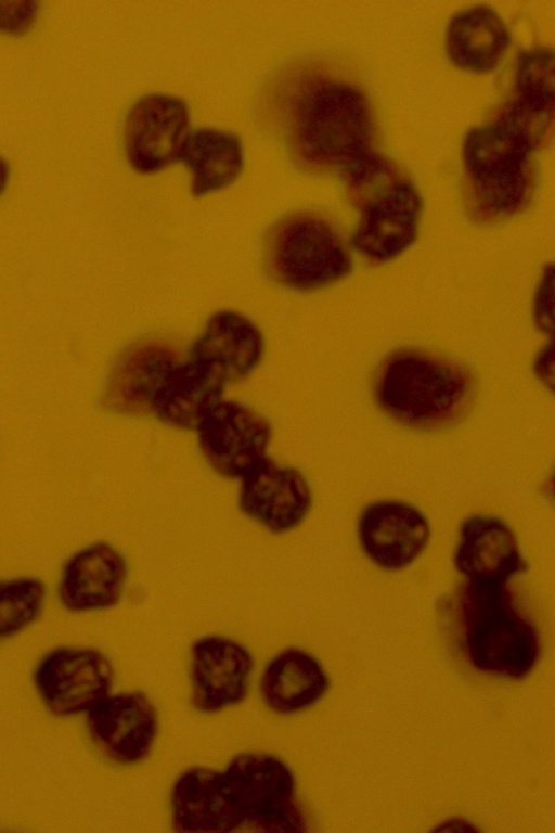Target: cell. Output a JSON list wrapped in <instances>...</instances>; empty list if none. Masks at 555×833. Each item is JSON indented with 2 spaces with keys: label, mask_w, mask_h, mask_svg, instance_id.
<instances>
[{
  "label": "cell",
  "mask_w": 555,
  "mask_h": 833,
  "mask_svg": "<svg viewBox=\"0 0 555 833\" xmlns=\"http://www.w3.org/2000/svg\"><path fill=\"white\" fill-rule=\"evenodd\" d=\"M171 826L178 832H305L307 820L295 777L279 757L234 756L223 771L192 767L170 793Z\"/></svg>",
  "instance_id": "1"
},
{
  "label": "cell",
  "mask_w": 555,
  "mask_h": 833,
  "mask_svg": "<svg viewBox=\"0 0 555 833\" xmlns=\"http://www.w3.org/2000/svg\"><path fill=\"white\" fill-rule=\"evenodd\" d=\"M269 98L285 148L299 166L343 171L370 151V102L345 79L313 66H293L276 77Z\"/></svg>",
  "instance_id": "2"
},
{
  "label": "cell",
  "mask_w": 555,
  "mask_h": 833,
  "mask_svg": "<svg viewBox=\"0 0 555 833\" xmlns=\"http://www.w3.org/2000/svg\"><path fill=\"white\" fill-rule=\"evenodd\" d=\"M378 407L413 430L438 431L466 415L475 380L464 366L420 348H400L379 364L374 380Z\"/></svg>",
  "instance_id": "3"
},
{
  "label": "cell",
  "mask_w": 555,
  "mask_h": 833,
  "mask_svg": "<svg viewBox=\"0 0 555 833\" xmlns=\"http://www.w3.org/2000/svg\"><path fill=\"white\" fill-rule=\"evenodd\" d=\"M452 607L464 653L475 669L516 680L533 669L540 655L539 633L507 582L465 579Z\"/></svg>",
  "instance_id": "4"
},
{
  "label": "cell",
  "mask_w": 555,
  "mask_h": 833,
  "mask_svg": "<svg viewBox=\"0 0 555 833\" xmlns=\"http://www.w3.org/2000/svg\"><path fill=\"white\" fill-rule=\"evenodd\" d=\"M343 174L359 212L351 245L372 265L393 260L417 236L423 204L416 188L389 158L371 150Z\"/></svg>",
  "instance_id": "5"
},
{
  "label": "cell",
  "mask_w": 555,
  "mask_h": 833,
  "mask_svg": "<svg viewBox=\"0 0 555 833\" xmlns=\"http://www.w3.org/2000/svg\"><path fill=\"white\" fill-rule=\"evenodd\" d=\"M532 141L499 119L472 128L463 144L466 207L482 225L527 208L533 193Z\"/></svg>",
  "instance_id": "6"
},
{
  "label": "cell",
  "mask_w": 555,
  "mask_h": 833,
  "mask_svg": "<svg viewBox=\"0 0 555 833\" xmlns=\"http://www.w3.org/2000/svg\"><path fill=\"white\" fill-rule=\"evenodd\" d=\"M269 277L296 292H312L347 278L352 258L336 228L310 212L283 216L264 242Z\"/></svg>",
  "instance_id": "7"
},
{
  "label": "cell",
  "mask_w": 555,
  "mask_h": 833,
  "mask_svg": "<svg viewBox=\"0 0 555 833\" xmlns=\"http://www.w3.org/2000/svg\"><path fill=\"white\" fill-rule=\"evenodd\" d=\"M36 691L57 717L88 713L108 695L113 668L98 650L62 646L48 652L34 672Z\"/></svg>",
  "instance_id": "8"
},
{
  "label": "cell",
  "mask_w": 555,
  "mask_h": 833,
  "mask_svg": "<svg viewBox=\"0 0 555 833\" xmlns=\"http://www.w3.org/2000/svg\"><path fill=\"white\" fill-rule=\"evenodd\" d=\"M196 431L205 460L223 477L242 479L267 458L271 426L240 402L218 401L201 419Z\"/></svg>",
  "instance_id": "9"
},
{
  "label": "cell",
  "mask_w": 555,
  "mask_h": 833,
  "mask_svg": "<svg viewBox=\"0 0 555 833\" xmlns=\"http://www.w3.org/2000/svg\"><path fill=\"white\" fill-rule=\"evenodd\" d=\"M186 103L172 94L151 93L130 107L124 129L126 157L133 169L152 174L177 157L189 132Z\"/></svg>",
  "instance_id": "10"
},
{
  "label": "cell",
  "mask_w": 555,
  "mask_h": 833,
  "mask_svg": "<svg viewBox=\"0 0 555 833\" xmlns=\"http://www.w3.org/2000/svg\"><path fill=\"white\" fill-rule=\"evenodd\" d=\"M87 727L96 748L109 760L134 765L151 753L158 730L157 712L145 693L107 695L88 712Z\"/></svg>",
  "instance_id": "11"
},
{
  "label": "cell",
  "mask_w": 555,
  "mask_h": 833,
  "mask_svg": "<svg viewBox=\"0 0 555 833\" xmlns=\"http://www.w3.org/2000/svg\"><path fill=\"white\" fill-rule=\"evenodd\" d=\"M253 657L245 646L221 636H205L191 646V703L217 713L241 703L248 689Z\"/></svg>",
  "instance_id": "12"
},
{
  "label": "cell",
  "mask_w": 555,
  "mask_h": 833,
  "mask_svg": "<svg viewBox=\"0 0 555 833\" xmlns=\"http://www.w3.org/2000/svg\"><path fill=\"white\" fill-rule=\"evenodd\" d=\"M429 525L421 511L400 501H377L360 515L358 536L366 556L377 566L397 571L412 564L429 540Z\"/></svg>",
  "instance_id": "13"
},
{
  "label": "cell",
  "mask_w": 555,
  "mask_h": 833,
  "mask_svg": "<svg viewBox=\"0 0 555 833\" xmlns=\"http://www.w3.org/2000/svg\"><path fill=\"white\" fill-rule=\"evenodd\" d=\"M241 510L273 533L298 526L311 505V491L296 469L263 459L243 478L238 495Z\"/></svg>",
  "instance_id": "14"
},
{
  "label": "cell",
  "mask_w": 555,
  "mask_h": 833,
  "mask_svg": "<svg viewBox=\"0 0 555 833\" xmlns=\"http://www.w3.org/2000/svg\"><path fill=\"white\" fill-rule=\"evenodd\" d=\"M169 346L157 342L137 343L114 362L102 394L105 410L120 415L152 412V402L178 364Z\"/></svg>",
  "instance_id": "15"
},
{
  "label": "cell",
  "mask_w": 555,
  "mask_h": 833,
  "mask_svg": "<svg viewBox=\"0 0 555 833\" xmlns=\"http://www.w3.org/2000/svg\"><path fill=\"white\" fill-rule=\"evenodd\" d=\"M127 576L126 562L111 544L91 543L65 562L59 599L70 612H89L115 605Z\"/></svg>",
  "instance_id": "16"
},
{
  "label": "cell",
  "mask_w": 555,
  "mask_h": 833,
  "mask_svg": "<svg viewBox=\"0 0 555 833\" xmlns=\"http://www.w3.org/2000/svg\"><path fill=\"white\" fill-rule=\"evenodd\" d=\"M454 565L466 580L473 581L507 582L528 568L509 526L485 515H474L462 523Z\"/></svg>",
  "instance_id": "17"
},
{
  "label": "cell",
  "mask_w": 555,
  "mask_h": 833,
  "mask_svg": "<svg viewBox=\"0 0 555 833\" xmlns=\"http://www.w3.org/2000/svg\"><path fill=\"white\" fill-rule=\"evenodd\" d=\"M554 116V54L537 47L519 54L514 90L498 117L524 131L538 146L550 137Z\"/></svg>",
  "instance_id": "18"
},
{
  "label": "cell",
  "mask_w": 555,
  "mask_h": 833,
  "mask_svg": "<svg viewBox=\"0 0 555 833\" xmlns=\"http://www.w3.org/2000/svg\"><path fill=\"white\" fill-rule=\"evenodd\" d=\"M263 337L245 316L221 310L210 316L190 357L211 364L228 382L243 380L261 361Z\"/></svg>",
  "instance_id": "19"
},
{
  "label": "cell",
  "mask_w": 555,
  "mask_h": 833,
  "mask_svg": "<svg viewBox=\"0 0 555 833\" xmlns=\"http://www.w3.org/2000/svg\"><path fill=\"white\" fill-rule=\"evenodd\" d=\"M227 381L209 363L191 358L178 363L152 402V413L177 428H196L204 414L218 401Z\"/></svg>",
  "instance_id": "20"
},
{
  "label": "cell",
  "mask_w": 555,
  "mask_h": 833,
  "mask_svg": "<svg viewBox=\"0 0 555 833\" xmlns=\"http://www.w3.org/2000/svg\"><path fill=\"white\" fill-rule=\"evenodd\" d=\"M511 44V34L502 16L479 4L457 12L446 33V51L459 68L483 74L495 69Z\"/></svg>",
  "instance_id": "21"
},
{
  "label": "cell",
  "mask_w": 555,
  "mask_h": 833,
  "mask_svg": "<svg viewBox=\"0 0 555 833\" xmlns=\"http://www.w3.org/2000/svg\"><path fill=\"white\" fill-rule=\"evenodd\" d=\"M328 677L310 653L291 648L266 666L260 692L266 705L278 714H295L315 704L327 691Z\"/></svg>",
  "instance_id": "22"
},
{
  "label": "cell",
  "mask_w": 555,
  "mask_h": 833,
  "mask_svg": "<svg viewBox=\"0 0 555 833\" xmlns=\"http://www.w3.org/2000/svg\"><path fill=\"white\" fill-rule=\"evenodd\" d=\"M191 172V193L203 196L232 184L244 165L241 139L233 132L199 128L185 136L178 157Z\"/></svg>",
  "instance_id": "23"
},
{
  "label": "cell",
  "mask_w": 555,
  "mask_h": 833,
  "mask_svg": "<svg viewBox=\"0 0 555 833\" xmlns=\"http://www.w3.org/2000/svg\"><path fill=\"white\" fill-rule=\"evenodd\" d=\"M44 586L34 577L0 580V638L14 636L41 613Z\"/></svg>",
  "instance_id": "24"
},
{
  "label": "cell",
  "mask_w": 555,
  "mask_h": 833,
  "mask_svg": "<svg viewBox=\"0 0 555 833\" xmlns=\"http://www.w3.org/2000/svg\"><path fill=\"white\" fill-rule=\"evenodd\" d=\"M37 11L35 2H0V31L15 35L27 31Z\"/></svg>",
  "instance_id": "25"
},
{
  "label": "cell",
  "mask_w": 555,
  "mask_h": 833,
  "mask_svg": "<svg viewBox=\"0 0 555 833\" xmlns=\"http://www.w3.org/2000/svg\"><path fill=\"white\" fill-rule=\"evenodd\" d=\"M9 178V169L7 163L0 157V194L4 191Z\"/></svg>",
  "instance_id": "26"
}]
</instances>
